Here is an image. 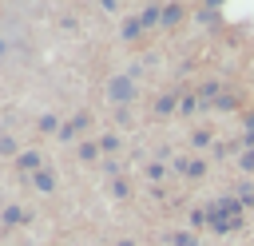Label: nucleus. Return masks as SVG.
Masks as SVG:
<instances>
[{
	"label": "nucleus",
	"instance_id": "6",
	"mask_svg": "<svg viewBox=\"0 0 254 246\" xmlns=\"http://www.w3.org/2000/svg\"><path fill=\"white\" fill-rule=\"evenodd\" d=\"M135 16H139L143 32H151V28H159V24H163V4H147V8H139Z\"/></svg>",
	"mask_w": 254,
	"mask_h": 246
},
{
	"label": "nucleus",
	"instance_id": "14",
	"mask_svg": "<svg viewBox=\"0 0 254 246\" xmlns=\"http://www.w3.org/2000/svg\"><path fill=\"white\" fill-rule=\"evenodd\" d=\"M67 123H71V127H75V135H79V131H87V127H91V111H75Z\"/></svg>",
	"mask_w": 254,
	"mask_h": 246
},
{
	"label": "nucleus",
	"instance_id": "19",
	"mask_svg": "<svg viewBox=\"0 0 254 246\" xmlns=\"http://www.w3.org/2000/svg\"><path fill=\"white\" fill-rule=\"evenodd\" d=\"M111 194H115V198H127V194H131V186H127L123 179H115V183H111Z\"/></svg>",
	"mask_w": 254,
	"mask_h": 246
},
{
	"label": "nucleus",
	"instance_id": "22",
	"mask_svg": "<svg viewBox=\"0 0 254 246\" xmlns=\"http://www.w3.org/2000/svg\"><path fill=\"white\" fill-rule=\"evenodd\" d=\"M115 246H135V242H131V238H119V242H115Z\"/></svg>",
	"mask_w": 254,
	"mask_h": 246
},
{
	"label": "nucleus",
	"instance_id": "1",
	"mask_svg": "<svg viewBox=\"0 0 254 246\" xmlns=\"http://www.w3.org/2000/svg\"><path fill=\"white\" fill-rule=\"evenodd\" d=\"M103 95L115 107H131V99L139 95V83H135V75H111L107 87H103Z\"/></svg>",
	"mask_w": 254,
	"mask_h": 246
},
{
	"label": "nucleus",
	"instance_id": "11",
	"mask_svg": "<svg viewBox=\"0 0 254 246\" xmlns=\"http://www.w3.org/2000/svg\"><path fill=\"white\" fill-rule=\"evenodd\" d=\"M119 147H123V135H119V131H107V135H99V151H103L107 159H111Z\"/></svg>",
	"mask_w": 254,
	"mask_h": 246
},
{
	"label": "nucleus",
	"instance_id": "16",
	"mask_svg": "<svg viewBox=\"0 0 254 246\" xmlns=\"http://www.w3.org/2000/svg\"><path fill=\"white\" fill-rule=\"evenodd\" d=\"M202 175H206V159H190V171H187V179H190V183H198Z\"/></svg>",
	"mask_w": 254,
	"mask_h": 246
},
{
	"label": "nucleus",
	"instance_id": "20",
	"mask_svg": "<svg viewBox=\"0 0 254 246\" xmlns=\"http://www.w3.org/2000/svg\"><path fill=\"white\" fill-rule=\"evenodd\" d=\"M175 246H198V242H194L190 234H175Z\"/></svg>",
	"mask_w": 254,
	"mask_h": 246
},
{
	"label": "nucleus",
	"instance_id": "17",
	"mask_svg": "<svg viewBox=\"0 0 254 246\" xmlns=\"http://www.w3.org/2000/svg\"><path fill=\"white\" fill-rule=\"evenodd\" d=\"M179 111H183V115H194V111H198V95H183V99H179Z\"/></svg>",
	"mask_w": 254,
	"mask_h": 246
},
{
	"label": "nucleus",
	"instance_id": "7",
	"mask_svg": "<svg viewBox=\"0 0 254 246\" xmlns=\"http://www.w3.org/2000/svg\"><path fill=\"white\" fill-rule=\"evenodd\" d=\"M99 155H103V151H99V139H79V143H75V159H79V163H95Z\"/></svg>",
	"mask_w": 254,
	"mask_h": 246
},
{
	"label": "nucleus",
	"instance_id": "5",
	"mask_svg": "<svg viewBox=\"0 0 254 246\" xmlns=\"http://www.w3.org/2000/svg\"><path fill=\"white\" fill-rule=\"evenodd\" d=\"M20 222H32V210H28V206H20V202L4 206V214H0V226H20Z\"/></svg>",
	"mask_w": 254,
	"mask_h": 246
},
{
	"label": "nucleus",
	"instance_id": "9",
	"mask_svg": "<svg viewBox=\"0 0 254 246\" xmlns=\"http://www.w3.org/2000/svg\"><path fill=\"white\" fill-rule=\"evenodd\" d=\"M171 111H179V95H175V91H167V95L155 99V115H159V119H167Z\"/></svg>",
	"mask_w": 254,
	"mask_h": 246
},
{
	"label": "nucleus",
	"instance_id": "18",
	"mask_svg": "<svg viewBox=\"0 0 254 246\" xmlns=\"http://www.w3.org/2000/svg\"><path fill=\"white\" fill-rule=\"evenodd\" d=\"M56 139H60V143H75V127H71V123H64V127H60V135H56Z\"/></svg>",
	"mask_w": 254,
	"mask_h": 246
},
{
	"label": "nucleus",
	"instance_id": "10",
	"mask_svg": "<svg viewBox=\"0 0 254 246\" xmlns=\"http://www.w3.org/2000/svg\"><path fill=\"white\" fill-rule=\"evenodd\" d=\"M36 127H40V135H60V127H64V123H60V115H56V111H44Z\"/></svg>",
	"mask_w": 254,
	"mask_h": 246
},
{
	"label": "nucleus",
	"instance_id": "8",
	"mask_svg": "<svg viewBox=\"0 0 254 246\" xmlns=\"http://www.w3.org/2000/svg\"><path fill=\"white\" fill-rule=\"evenodd\" d=\"M187 4H163V28H175V24H183L187 20Z\"/></svg>",
	"mask_w": 254,
	"mask_h": 246
},
{
	"label": "nucleus",
	"instance_id": "15",
	"mask_svg": "<svg viewBox=\"0 0 254 246\" xmlns=\"http://www.w3.org/2000/svg\"><path fill=\"white\" fill-rule=\"evenodd\" d=\"M210 143H214V135H210V131H194V135H190V147H194V151H206Z\"/></svg>",
	"mask_w": 254,
	"mask_h": 246
},
{
	"label": "nucleus",
	"instance_id": "21",
	"mask_svg": "<svg viewBox=\"0 0 254 246\" xmlns=\"http://www.w3.org/2000/svg\"><path fill=\"white\" fill-rule=\"evenodd\" d=\"M8 48H12V44H8V40H4V36H0V60H4V56H8Z\"/></svg>",
	"mask_w": 254,
	"mask_h": 246
},
{
	"label": "nucleus",
	"instance_id": "2",
	"mask_svg": "<svg viewBox=\"0 0 254 246\" xmlns=\"http://www.w3.org/2000/svg\"><path fill=\"white\" fill-rule=\"evenodd\" d=\"M12 167H16L20 175H28V179H32V175H40V171H44L48 163H44V155H40L36 147H24V151H20L16 159H12Z\"/></svg>",
	"mask_w": 254,
	"mask_h": 246
},
{
	"label": "nucleus",
	"instance_id": "13",
	"mask_svg": "<svg viewBox=\"0 0 254 246\" xmlns=\"http://www.w3.org/2000/svg\"><path fill=\"white\" fill-rule=\"evenodd\" d=\"M143 175H147V183H163V179H167V167H163V163H147Z\"/></svg>",
	"mask_w": 254,
	"mask_h": 246
},
{
	"label": "nucleus",
	"instance_id": "12",
	"mask_svg": "<svg viewBox=\"0 0 254 246\" xmlns=\"http://www.w3.org/2000/svg\"><path fill=\"white\" fill-rule=\"evenodd\" d=\"M119 36H123V40H139V36H143V24H139V16H127V20L119 24Z\"/></svg>",
	"mask_w": 254,
	"mask_h": 246
},
{
	"label": "nucleus",
	"instance_id": "4",
	"mask_svg": "<svg viewBox=\"0 0 254 246\" xmlns=\"http://www.w3.org/2000/svg\"><path fill=\"white\" fill-rule=\"evenodd\" d=\"M32 186H36L40 194H56V186H60V175H56L52 167H44L40 175H32Z\"/></svg>",
	"mask_w": 254,
	"mask_h": 246
},
{
	"label": "nucleus",
	"instance_id": "3",
	"mask_svg": "<svg viewBox=\"0 0 254 246\" xmlns=\"http://www.w3.org/2000/svg\"><path fill=\"white\" fill-rule=\"evenodd\" d=\"M194 12V20L202 24V28H218L222 24V8L218 4H198V8H190Z\"/></svg>",
	"mask_w": 254,
	"mask_h": 246
}]
</instances>
